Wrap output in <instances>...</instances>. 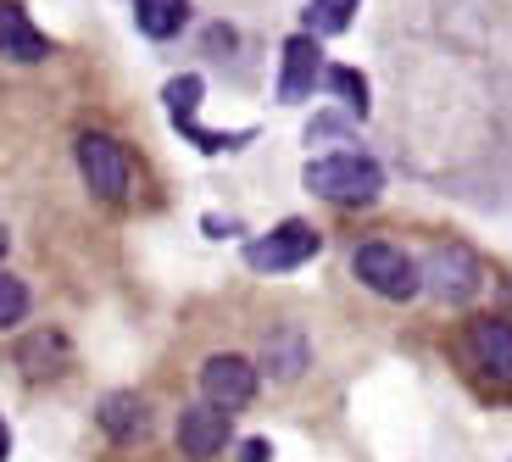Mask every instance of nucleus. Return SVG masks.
Returning <instances> with one entry per match:
<instances>
[{
    "label": "nucleus",
    "instance_id": "nucleus-1",
    "mask_svg": "<svg viewBox=\"0 0 512 462\" xmlns=\"http://www.w3.org/2000/svg\"><path fill=\"white\" fill-rule=\"evenodd\" d=\"M307 184L323 195V201H340V206H368L373 195L384 190L379 167L368 156L346 151V156H329V162H312L307 167Z\"/></svg>",
    "mask_w": 512,
    "mask_h": 462
},
{
    "label": "nucleus",
    "instance_id": "nucleus-2",
    "mask_svg": "<svg viewBox=\"0 0 512 462\" xmlns=\"http://www.w3.org/2000/svg\"><path fill=\"white\" fill-rule=\"evenodd\" d=\"M351 268H357V279L368 284V290H379V296H390V301H412L418 296V284H423L418 262H412L407 251H396V245H379V240L357 245Z\"/></svg>",
    "mask_w": 512,
    "mask_h": 462
},
{
    "label": "nucleus",
    "instance_id": "nucleus-3",
    "mask_svg": "<svg viewBox=\"0 0 512 462\" xmlns=\"http://www.w3.org/2000/svg\"><path fill=\"white\" fill-rule=\"evenodd\" d=\"M307 257H318V229H307L301 218L284 223V229H273L268 240L245 245V262H251L256 273H290V268H301Z\"/></svg>",
    "mask_w": 512,
    "mask_h": 462
},
{
    "label": "nucleus",
    "instance_id": "nucleus-4",
    "mask_svg": "<svg viewBox=\"0 0 512 462\" xmlns=\"http://www.w3.org/2000/svg\"><path fill=\"white\" fill-rule=\"evenodd\" d=\"M78 167H84V179H90L95 195H106V201H123L128 195L134 167H128V156H123L117 140H106V134H84V140H78Z\"/></svg>",
    "mask_w": 512,
    "mask_h": 462
},
{
    "label": "nucleus",
    "instance_id": "nucleus-5",
    "mask_svg": "<svg viewBox=\"0 0 512 462\" xmlns=\"http://www.w3.org/2000/svg\"><path fill=\"white\" fill-rule=\"evenodd\" d=\"M201 390H206V407H245V401L256 396V368L245 357H234V351H218V357L201 368Z\"/></svg>",
    "mask_w": 512,
    "mask_h": 462
},
{
    "label": "nucleus",
    "instance_id": "nucleus-6",
    "mask_svg": "<svg viewBox=\"0 0 512 462\" xmlns=\"http://www.w3.org/2000/svg\"><path fill=\"white\" fill-rule=\"evenodd\" d=\"M318 78H323V56H318V45H312L307 34L284 39V56H279V95H284V101H307Z\"/></svg>",
    "mask_w": 512,
    "mask_h": 462
},
{
    "label": "nucleus",
    "instance_id": "nucleus-7",
    "mask_svg": "<svg viewBox=\"0 0 512 462\" xmlns=\"http://www.w3.org/2000/svg\"><path fill=\"white\" fill-rule=\"evenodd\" d=\"M179 446H184V457H195V462L218 457V451L229 446V412H218V407H190V412L179 418Z\"/></svg>",
    "mask_w": 512,
    "mask_h": 462
},
{
    "label": "nucleus",
    "instance_id": "nucleus-8",
    "mask_svg": "<svg viewBox=\"0 0 512 462\" xmlns=\"http://www.w3.org/2000/svg\"><path fill=\"white\" fill-rule=\"evenodd\" d=\"M51 51L45 34L28 23V12L17 0H0V56H12V62H39V56Z\"/></svg>",
    "mask_w": 512,
    "mask_h": 462
},
{
    "label": "nucleus",
    "instance_id": "nucleus-9",
    "mask_svg": "<svg viewBox=\"0 0 512 462\" xmlns=\"http://www.w3.org/2000/svg\"><path fill=\"white\" fill-rule=\"evenodd\" d=\"M468 346H474L479 362H485V373L512 379V323L507 318H479L474 329H468Z\"/></svg>",
    "mask_w": 512,
    "mask_h": 462
},
{
    "label": "nucleus",
    "instance_id": "nucleus-10",
    "mask_svg": "<svg viewBox=\"0 0 512 462\" xmlns=\"http://www.w3.org/2000/svg\"><path fill=\"white\" fill-rule=\"evenodd\" d=\"M101 429L112 440H140V435H151V407L134 390H112L101 401Z\"/></svg>",
    "mask_w": 512,
    "mask_h": 462
},
{
    "label": "nucleus",
    "instance_id": "nucleus-11",
    "mask_svg": "<svg viewBox=\"0 0 512 462\" xmlns=\"http://www.w3.org/2000/svg\"><path fill=\"white\" fill-rule=\"evenodd\" d=\"M134 17L151 39H173L190 23V0H134Z\"/></svg>",
    "mask_w": 512,
    "mask_h": 462
},
{
    "label": "nucleus",
    "instance_id": "nucleus-12",
    "mask_svg": "<svg viewBox=\"0 0 512 462\" xmlns=\"http://www.w3.org/2000/svg\"><path fill=\"white\" fill-rule=\"evenodd\" d=\"M435 268H446V279H435L440 284V296H468V290H474V262L462 257V251H440L435 257Z\"/></svg>",
    "mask_w": 512,
    "mask_h": 462
},
{
    "label": "nucleus",
    "instance_id": "nucleus-13",
    "mask_svg": "<svg viewBox=\"0 0 512 462\" xmlns=\"http://www.w3.org/2000/svg\"><path fill=\"white\" fill-rule=\"evenodd\" d=\"M351 12H357V0H312V6H307V28H312V34H340V28L351 23Z\"/></svg>",
    "mask_w": 512,
    "mask_h": 462
},
{
    "label": "nucleus",
    "instance_id": "nucleus-14",
    "mask_svg": "<svg viewBox=\"0 0 512 462\" xmlns=\"http://www.w3.org/2000/svg\"><path fill=\"white\" fill-rule=\"evenodd\" d=\"M23 318H28V290L12 273H0V329H17Z\"/></svg>",
    "mask_w": 512,
    "mask_h": 462
},
{
    "label": "nucleus",
    "instance_id": "nucleus-15",
    "mask_svg": "<svg viewBox=\"0 0 512 462\" xmlns=\"http://www.w3.org/2000/svg\"><path fill=\"white\" fill-rule=\"evenodd\" d=\"M167 106L179 123H190V106H201V78H173L167 84Z\"/></svg>",
    "mask_w": 512,
    "mask_h": 462
},
{
    "label": "nucleus",
    "instance_id": "nucleus-16",
    "mask_svg": "<svg viewBox=\"0 0 512 462\" xmlns=\"http://www.w3.org/2000/svg\"><path fill=\"white\" fill-rule=\"evenodd\" d=\"M329 84L351 101V112H368V84H362V73H351V67H329Z\"/></svg>",
    "mask_w": 512,
    "mask_h": 462
},
{
    "label": "nucleus",
    "instance_id": "nucleus-17",
    "mask_svg": "<svg viewBox=\"0 0 512 462\" xmlns=\"http://www.w3.org/2000/svg\"><path fill=\"white\" fill-rule=\"evenodd\" d=\"M268 440H245V446H240V462H268Z\"/></svg>",
    "mask_w": 512,
    "mask_h": 462
},
{
    "label": "nucleus",
    "instance_id": "nucleus-18",
    "mask_svg": "<svg viewBox=\"0 0 512 462\" xmlns=\"http://www.w3.org/2000/svg\"><path fill=\"white\" fill-rule=\"evenodd\" d=\"M0 462H6V424H0Z\"/></svg>",
    "mask_w": 512,
    "mask_h": 462
}]
</instances>
